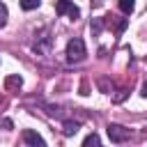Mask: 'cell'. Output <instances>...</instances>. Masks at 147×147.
Instances as JSON below:
<instances>
[{
	"label": "cell",
	"instance_id": "4fadbf2b",
	"mask_svg": "<svg viewBox=\"0 0 147 147\" xmlns=\"http://www.w3.org/2000/svg\"><path fill=\"white\" fill-rule=\"evenodd\" d=\"M140 94H142V96H145V99H147V83H145V85H142V92H140Z\"/></svg>",
	"mask_w": 147,
	"mask_h": 147
},
{
	"label": "cell",
	"instance_id": "30bf717a",
	"mask_svg": "<svg viewBox=\"0 0 147 147\" xmlns=\"http://www.w3.org/2000/svg\"><path fill=\"white\" fill-rule=\"evenodd\" d=\"M99 142H101V138H99L96 133H90V136L83 140V145H85V147H87V145H99Z\"/></svg>",
	"mask_w": 147,
	"mask_h": 147
},
{
	"label": "cell",
	"instance_id": "8fae6325",
	"mask_svg": "<svg viewBox=\"0 0 147 147\" xmlns=\"http://www.w3.org/2000/svg\"><path fill=\"white\" fill-rule=\"evenodd\" d=\"M101 25H103V23H101V18H94V21L90 23V30H92L94 34H99V32H101Z\"/></svg>",
	"mask_w": 147,
	"mask_h": 147
},
{
	"label": "cell",
	"instance_id": "7a4b0ae2",
	"mask_svg": "<svg viewBox=\"0 0 147 147\" xmlns=\"http://www.w3.org/2000/svg\"><path fill=\"white\" fill-rule=\"evenodd\" d=\"M55 11H57L60 16H69L71 21H76V18L80 16V9H78L71 0H57V2H55Z\"/></svg>",
	"mask_w": 147,
	"mask_h": 147
},
{
	"label": "cell",
	"instance_id": "3957f363",
	"mask_svg": "<svg viewBox=\"0 0 147 147\" xmlns=\"http://www.w3.org/2000/svg\"><path fill=\"white\" fill-rule=\"evenodd\" d=\"M37 39H34V44H32V48L37 51V53H48L51 51V44H53V39H51V34H48V30H41L39 34H34Z\"/></svg>",
	"mask_w": 147,
	"mask_h": 147
},
{
	"label": "cell",
	"instance_id": "6da1fadb",
	"mask_svg": "<svg viewBox=\"0 0 147 147\" xmlns=\"http://www.w3.org/2000/svg\"><path fill=\"white\" fill-rule=\"evenodd\" d=\"M85 55H87V51H85L83 39H80V37L69 39V44H67V60H69V62H83Z\"/></svg>",
	"mask_w": 147,
	"mask_h": 147
},
{
	"label": "cell",
	"instance_id": "7c38bea8",
	"mask_svg": "<svg viewBox=\"0 0 147 147\" xmlns=\"http://www.w3.org/2000/svg\"><path fill=\"white\" fill-rule=\"evenodd\" d=\"M5 23H7V7L0 2V28H2Z\"/></svg>",
	"mask_w": 147,
	"mask_h": 147
},
{
	"label": "cell",
	"instance_id": "52a82bcc",
	"mask_svg": "<svg viewBox=\"0 0 147 147\" xmlns=\"http://www.w3.org/2000/svg\"><path fill=\"white\" fill-rule=\"evenodd\" d=\"M133 7H136V0H119V9H122V14H131L133 11Z\"/></svg>",
	"mask_w": 147,
	"mask_h": 147
},
{
	"label": "cell",
	"instance_id": "ba28073f",
	"mask_svg": "<svg viewBox=\"0 0 147 147\" xmlns=\"http://www.w3.org/2000/svg\"><path fill=\"white\" fill-rule=\"evenodd\" d=\"M76 131H78V122H64V129H62L64 136H74Z\"/></svg>",
	"mask_w": 147,
	"mask_h": 147
},
{
	"label": "cell",
	"instance_id": "9c48e42d",
	"mask_svg": "<svg viewBox=\"0 0 147 147\" xmlns=\"http://www.w3.org/2000/svg\"><path fill=\"white\" fill-rule=\"evenodd\" d=\"M21 7H23L25 11H32V9L39 7V0H21Z\"/></svg>",
	"mask_w": 147,
	"mask_h": 147
},
{
	"label": "cell",
	"instance_id": "8992f818",
	"mask_svg": "<svg viewBox=\"0 0 147 147\" xmlns=\"http://www.w3.org/2000/svg\"><path fill=\"white\" fill-rule=\"evenodd\" d=\"M21 85H23V78L21 76H9L5 80V87L7 90H21Z\"/></svg>",
	"mask_w": 147,
	"mask_h": 147
},
{
	"label": "cell",
	"instance_id": "277c9868",
	"mask_svg": "<svg viewBox=\"0 0 147 147\" xmlns=\"http://www.w3.org/2000/svg\"><path fill=\"white\" fill-rule=\"evenodd\" d=\"M106 133H108V138H110L113 142H124V140L131 136L129 129H124V126H119V124H108Z\"/></svg>",
	"mask_w": 147,
	"mask_h": 147
},
{
	"label": "cell",
	"instance_id": "5b68a950",
	"mask_svg": "<svg viewBox=\"0 0 147 147\" xmlns=\"http://www.w3.org/2000/svg\"><path fill=\"white\" fill-rule=\"evenodd\" d=\"M23 140H25L28 145H34V147H37V145H41V147L46 145V142H44V138H41L39 133H34L32 129H25V131H23Z\"/></svg>",
	"mask_w": 147,
	"mask_h": 147
}]
</instances>
